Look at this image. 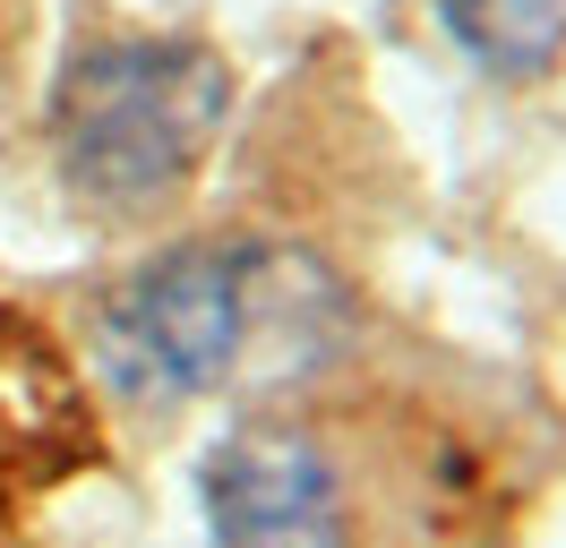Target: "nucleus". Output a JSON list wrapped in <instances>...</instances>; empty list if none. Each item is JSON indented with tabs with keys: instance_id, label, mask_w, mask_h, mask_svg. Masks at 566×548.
Returning a JSON list of instances; mask_svg holds the SVG:
<instances>
[{
	"instance_id": "f03ea898",
	"label": "nucleus",
	"mask_w": 566,
	"mask_h": 548,
	"mask_svg": "<svg viewBox=\"0 0 566 548\" xmlns=\"http://www.w3.org/2000/svg\"><path fill=\"white\" fill-rule=\"evenodd\" d=\"M258 249H172L95 308V360L120 403H189L241 369L258 335Z\"/></svg>"
},
{
	"instance_id": "f257e3e1",
	"label": "nucleus",
	"mask_w": 566,
	"mask_h": 548,
	"mask_svg": "<svg viewBox=\"0 0 566 548\" xmlns=\"http://www.w3.org/2000/svg\"><path fill=\"white\" fill-rule=\"evenodd\" d=\"M223 112H232L223 52L189 34H104L70 52L52 86V164L70 180V198L104 214H138L198 171Z\"/></svg>"
},
{
	"instance_id": "20e7f679",
	"label": "nucleus",
	"mask_w": 566,
	"mask_h": 548,
	"mask_svg": "<svg viewBox=\"0 0 566 548\" xmlns=\"http://www.w3.org/2000/svg\"><path fill=\"white\" fill-rule=\"evenodd\" d=\"M429 9L472 61L506 77H541L566 43V0H429Z\"/></svg>"
},
{
	"instance_id": "7ed1b4c3",
	"label": "nucleus",
	"mask_w": 566,
	"mask_h": 548,
	"mask_svg": "<svg viewBox=\"0 0 566 548\" xmlns=\"http://www.w3.org/2000/svg\"><path fill=\"white\" fill-rule=\"evenodd\" d=\"M214 548H353L344 479L301 429H232L207 454Z\"/></svg>"
}]
</instances>
